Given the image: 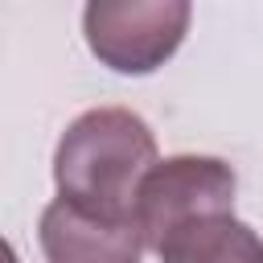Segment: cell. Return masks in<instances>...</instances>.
I'll list each match as a JSON object with an SVG mask.
<instances>
[{"mask_svg":"<svg viewBox=\"0 0 263 263\" xmlns=\"http://www.w3.org/2000/svg\"><path fill=\"white\" fill-rule=\"evenodd\" d=\"M156 160H160L156 136L136 111L127 107L82 111L53 148L58 201L95 218L132 222L136 189Z\"/></svg>","mask_w":263,"mask_h":263,"instance_id":"1","label":"cell"},{"mask_svg":"<svg viewBox=\"0 0 263 263\" xmlns=\"http://www.w3.org/2000/svg\"><path fill=\"white\" fill-rule=\"evenodd\" d=\"M234 193L238 177L222 156H197V152L164 156L148 168V177L136 189L132 226L144 251L160 255V247L185 226L214 214H234Z\"/></svg>","mask_w":263,"mask_h":263,"instance_id":"2","label":"cell"},{"mask_svg":"<svg viewBox=\"0 0 263 263\" xmlns=\"http://www.w3.org/2000/svg\"><path fill=\"white\" fill-rule=\"evenodd\" d=\"M193 8L185 0H90L82 8L86 49L115 74H152L185 41Z\"/></svg>","mask_w":263,"mask_h":263,"instance_id":"3","label":"cell"},{"mask_svg":"<svg viewBox=\"0 0 263 263\" xmlns=\"http://www.w3.org/2000/svg\"><path fill=\"white\" fill-rule=\"evenodd\" d=\"M45 263H144V242L132 222L82 214L66 201H49L37 222Z\"/></svg>","mask_w":263,"mask_h":263,"instance_id":"4","label":"cell"},{"mask_svg":"<svg viewBox=\"0 0 263 263\" xmlns=\"http://www.w3.org/2000/svg\"><path fill=\"white\" fill-rule=\"evenodd\" d=\"M160 263H263V238L234 214H214L160 247Z\"/></svg>","mask_w":263,"mask_h":263,"instance_id":"5","label":"cell"},{"mask_svg":"<svg viewBox=\"0 0 263 263\" xmlns=\"http://www.w3.org/2000/svg\"><path fill=\"white\" fill-rule=\"evenodd\" d=\"M0 263H21V255L12 251V242H8V238H0Z\"/></svg>","mask_w":263,"mask_h":263,"instance_id":"6","label":"cell"}]
</instances>
